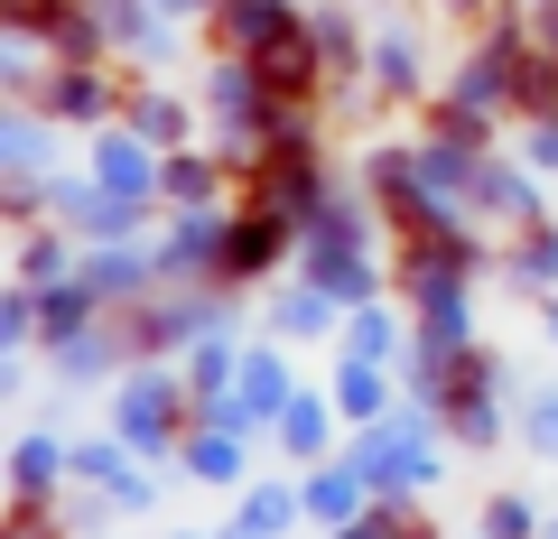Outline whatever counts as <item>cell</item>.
I'll list each match as a JSON object with an SVG mask.
<instances>
[{
	"label": "cell",
	"mask_w": 558,
	"mask_h": 539,
	"mask_svg": "<svg viewBox=\"0 0 558 539\" xmlns=\"http://www.w3.org/2000/svg\"><path fill=\"white\" fill-rule=\"evenodd\" d=\"M252 205H270V215H289V223H317L326 215L317 159H307V149H260L252 159Z\"/></svg>",
	"instance_id": "1"
},
{
	"label": "cell",
	"mask_w": 558,
	"mask_h": 539,
	"mask_svg": "<svg viewBox=\"0 0 558 539\" xmlns=\"http://www.w3.org/2000/svg\"><path fill=\"white\" fill-rule=\"evenodd\" d=\"M252 65H260V84H270V94H299V102H307V94H317V75H326V38H317L307 20H289Z\"/></svg>",
	"instance_id": "2"
},
{
	"label": "cell",
	"mask_w": 558,
	"mask_h": 539,
	"mask_svg": "<svg viewBox=\"0 0 558 539\" xmlns=\"http://www.w3.org/2000/svg\"><path fill=\"white\" fill-rule=\"evenodd\" d=\"M289 252V215H270V205H252V215L223 233V280H260L270 260Z\"/></svg>",
	"instance_id": "3"
},
{
	"label": "cell",
	"mask_w": 558,
	"mask_h": 539,
	"mask_svg": "<svg viewBox=\"0 0 558 539\" xmlns=\"http://www.w3.org/2000/svg\"><path fill=\"white\" fill-rule=\"evenodd\" d=\"M289 20H299V10H279V0H215V47H233V57H260V47H270Z\"/></svg>",
	"instance_id": "4"
},
{
	"label": "cell",
	"mask_w": 558,
	"mask_h": 539,
	"mask_svg": "<svg viewBox=\"0 0 558 539\" xmlns=\"http://www.w3.org/2000/svg\"><path fill=\"white\" fill-rule=\"evenodd\" d=\"M178 438V391L168 381H131L121 391V446H168Z\"/></svg>",
	"instance_id": "5"
},
{
	"label": "cell",
	"mask_w": 558,
	"mask_h": 539,
	"mask_svg": "<svg viewBox=\"0 0 558 539\" xmlns=\"http://www.w3.org/2000/svg\"><path fill=\"white\" fill-rule=\"evenodd\" d=\"M102 102H112V94H102V75H94V65H65V75L47 84V121H94Z\"/></svg>",
	"instance_id": "6"
},
{
	"label": "cell",
	"mask_w": 558,
	"mask_h": 539,
	"mask_svg": "<svg viewBox=\"0 0 558 539\" xmlns=\"http://www.w3.org/2000/svg\"><path fill=\"white\" fill-rule=\"evenodd\" d=\"M131 131H140L149 149H178V140H186V112H178L168 94H140V102H131Z\"/></svg>",
	"instance_id": "7"
},
{
	"label": "cell",
	"mask_w": 558,
	"mask_h": 539,
	"mask_svg": "<svg viewBox=\"0 0 558 539\" xmlns=\"http://www.w3.org/2000/svg\"><path fill=\"white\" fill-rule=\"evenodd\" d=\"M140 149H149L140 131H131V140H102V186H121V196H149V159H140Z\"/></svg>",
	"instance_id": "8"
},
{
	"label": "cell",
	"mask_w": 558,
	"mask_h": 539,
	"mask_svg": "<svg viewBox=\"0 0 558 539\" xmlns=\"http://www.w3.org/2000/svg\"><path fill=\"white\" fill-rule=\"evenodd\" d=\"M186 465L215 475V483H233L242 475V438H233V428H223V438H215V428H196V438H186Z\"/></svg>",
	"instance_id": "9"
},
{
	"label": "cell",
	"mask_w": 558,
	"mask_h": 539,
	"mask_svg": "<svg viewBox=\"0 0 558 539\" xmlns=\"http://www.w3.org/2000/svg\"><path fill=\"white\" fill-rule=\"evenodd\" d=\"M512 280H531V289H558V233H539V223H531V233L512 242Z\"/></svg>",
	"instance_id": "10"
},
{
	"label": "cell",
	"mask_w": 558,
	"mask_h": 539,
	"mask_svg": "<svg viewBox=\"0 0 558 539\" xmlns=\"http://www.w3.org/2000/svg\"><path fill=\"white\" fill-rule=\"evenodd\" d=\"M279 438L299 446V456H326V400H289V409H279Z\"/></svg>",
	"instance_id": "11"
},
{
	"label": "cell",
	"mask_w": 558,
	"mask_h": 539,
	"mask_svg": "<svg viewBox=\"0 0 558 539\" xmlns=\"http://www.w3.org/2000/svg\"><path fill=\"white\" fill-rule=\"evenodd\" d=\"M242 409H289V381H279V363H242ZM242 409H223V428H233Z\"/></svg>",
	"instance_id": "12"
},
{
	"label": "cell",
	"mask_w": 558,
	"mask_h": 539,
	"mask_svg": "<svg viewBox=\"0 0 558 539\" xmlns=\"http://www.w3.org/2000/svg\"><path fill=\"white\" fill-rule=\"evenodd\" d=\"M336 400H344V419H381V372H373V363H344V381H336Z\"/></svg>",
	"instance_id": "13"
},
{
	"label": "cell",
	"mask_w": 558,
	"mask_h": 539,
	"mask_svg": "<svg viewBox=\"0 0 558 539\" xmlns=\"http://www.w3.org/2000/svg\"><path fill=\"white\" fill-rule=\"evenodd\" d=\"M354 502H363V483H354V475H317L307 512H317V520H336V530H344V520H354Z\"/></svg>",
	"instance_id": "14"
},
{
	"label": "cell",
	"mask_w": 558,
	"mask_h": 539,
	"mask_svg": "<svg viewBox=\"0 0 558 539\" xmlns=\"http://www.w3.org/2000/svg\"><path fill=\"white\" fill-rule=\"evenodd\" d=\"M168 196L178 205H215V159H168Z\"/></svg>",
	"instance_id": "15"
},
{
	"label": "cell",
	"mask_w": 558,
	"mask_h": 539,
	"mask_svg": "<svg viewBox=\"0 0 558 539\" xmlns=\"http://www.w3.org/2000/svg\"><path fill=\"white\" fill-rule=\"evenodd\" d=\"M57 465H65L57 446H47V438H28V446H20V493H38V502H47V483H57Z\"/></svg>",
	"instance_id": "16"
},
{
	"label": "cell",
	"mask_w": 558,
	"mask_h": 539,
	"mask_svg": "<svg viewBox=\"0 0 558 539\" xmlns=\"http://www.w3.org/2000/svg\"><path fill=\"white\" fill-rule=\"evenodd\" d=\"M447 419H457V438H465V446H494V438H502V419H494V400H457V409H447Z\"/></svg>",
	"instance_id": "17"
},
{
	"label": "cell",
	"mask_w": 558,
	"mask_h": 539,
	"mask_svg": "<svg viewBox=\"0 0 558 539\" xmlns=\"http://www.w3.org/2000/svg\"><path fill=\"white\" fill-rule=\"evenodd\" d=\"M0 539H65V530H57V512H47L38 493H20V512H10V530H0Z\"/></svg>",
	"instance_id": "18"
},
{
	"label": "cell",
	"mask_w": 558,
	"mask_h": 539,
	"mask_svg": "<svg viewBox=\"0 0 558 539\" xmlns=\"http://www.w3.org/2000/svg\"><path fill=\"white\" fill-rule=\"evenodd\" d=\"M94 289H102V298H121V289H140V260H131V252H102V260H94Z\"/></svg>",
	"instance_id": "19"
},
{
	"label": "cell",
	"mask_w": 558,
	"mask_h": 539,
	"mask_svg": "<svg viewBox=\"0 0 558 539\" xmlns=\"http://www.w3.org/2000/svg\"><path fill=\"white\" fill-rule=\"evenodd\" d=\"M484 530H494V539H531L539 520H531V502H494V512H484Z\"/></svg>",
	"instance_id": "20"
},
{
	"label": "cell",
	"mask_w": 558,
	"mask_h": 539,
	"mask_svg": "<svg viewBox=\"0 0 558 539\" xmlns=\"http://www.w3.org/2000/svg\"><path fill=\"white\" fill-rule=\"evenodd\" d=\"M381 84H391V94H410V84H418V65H410V47H400V38H381Z\"/></svg>",
	"instance_id": "21"
},
{
	"label": "cell",
	"mask_w": 558,
	"mask_h": 539,
	"mask_svg": "<svg viewBox=\"0 0 558 539\" xmlns=\"http://www.w3.org/2000/svg\"><path fill=\"white\" fill-rule=\"evenodd\" d=\"M344 354H363V363H381V354H391V326H381V317H354V344H344Z\"/></svg>",
	"instance_id": "22"
},
{
	"label": "cell",
	"mask_w": 558,
	"mask_h": 539,
	"mask_svg": "<svg viewBox=\"0 0 558 539\" xmlns=\"http://www.w3.org/2000/svg\"><path fill=\"white\" fill-rule=\"evenodd\" d=\"M279 326H326V298H317V289H299V298H279Z\"/></svg>",
	"instance_id": "23"
},
{
	"label": "cell",
	"mask_w": 558,
	"mask_h": 539,
	"mask_svg": "<svg viewBox=\"0 0 558 539\" xmlns=\"http://www.w3.org/2000/svg\"><path fill=\"white\" fill-rule=\"evenodd\" d=\"M242 520H252V530H260V539H270V530H279V520H289V493H252V512H242Z\"/></svg>",
	"instance_id": "24"
},
{
	"label": "cell",
	"mask_w": 558,
	"mask_h": 539,
	"mask_svg": "<svg viewBox=\"0 0 558 539\" xmlns=\"http://www.w3.org/2000/svg\"><path fill=\"white\" fill-rule=\"evenodd\" d=\"M223 372H233V344H205V354H196V391H215Z\"/></svg>",
	"instance_id": "25"
},
{
	"label": "cell",
	"mask_w": 558,
	"mask_h": 539,
	"mask_svg": "<svg viewBox=\"0 0 558 539\" xmlns=\"http://www.w3.org/2000/svg\"><path fill=\"white\" fill-rule=\"evenodd\" d=\"M531 438H539V446H558V400H539V409H531Z\"/></svg>",
	"instance_id": "26"
}]
</instances>
